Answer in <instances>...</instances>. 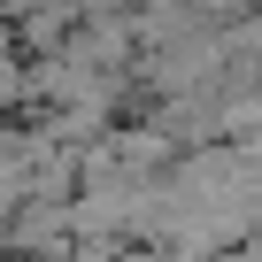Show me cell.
Masks as SVG:
<instances>
[{"label":"cell","instance_id":"1","mask_svg":"<svg viewBox=\"0 0 262 262\" xmlns=\"http://www.w3.org/2000/svg\"><path fill=\"white\" fill-rule=\"evenodd\" d=\"M100 262H162L155 247H116V254H100Z\"/></svg>","mask_w":262,"mask_h":262}]
</instances>
